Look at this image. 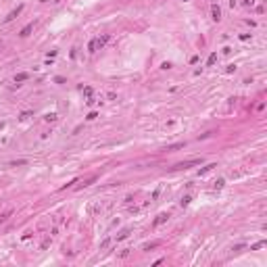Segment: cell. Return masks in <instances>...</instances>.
Segmentation results:
<instances>
[{"label":"cell","instance_id":"cell-1","mask_svg":"<svg viewBox=\"0 0 267 267\" xmlns=\"http://www.w3.org/2000/svg\"><path fill=\"white\" fill-rule=\"evenodd\" d=\"M202 159H190V161H182V163H175L171 169H190V167H194V165H200Z\"/></svg>","mask_w":267,"mask_h":267},{"label":"cell","instance_id":"cell-2","mask_svg":"<svg viewBox=\"0 0 267 267\" xmlns=\"http://www.w3.org/2000/svg\"><path fill=\"white\" fill-rule=\"evenodd\" d=\"M21 11H23V4H19V6H17V9H15V11H11V13H9V15H6V17H4V21H6V23H9V21H13V19H17V17H19V15H21Z\"/></svg>","mask_w":267,"mask_h":267},{"label":"cell","instance_id":"cell-3","mask_svg":"<svg viewBox=\"0 0 267 267\" xmlns=\"http://www.w3.org/2000/svg\"><path fill=\"white\" fill-rule=\"evenodd\" d=\"M211 17H213V21H219L221 19V9H219V4H211Z\"/></svg>","mask_w":267,"mask_h":267},{"label":"cell","instance_id":"cell-4","mask_svg":"<svg viewBox=\"0 0 267 267\" xmlns=\"http://www.w3.org/2000/svg\"><path fill=\"white\" fill-rule=\"evenodd\" d=\"M167 219H169V215H167V213H161V215H157V219L152 221V228H159V225H161V223H165Z\"/></svg>","mask_w":267,"mask_h":267},{"label":"cell","instance_id":"cell-5","mask_svg":"<svg viewBox=\"0 0 267 267\" xmlns=\"http://www.w3.org/2000/svg\"><path fill=\"white\" fill-rule=\"evenodd\" d=\"M94 42H96V50H98V48H102L106 44V42H109V35H100V38H96V40H94Z\"/></svg>","mask_w":267,"mask_h":267},{"label":"cell","instance_id":"cell-6","mask_svg":"<svg viewBox=\"0 0 267 267\" xmlns=\"http://www.w3.org/2000/svg\"><path fill=\"white\" fill-rule=\"evenodd\" d=\"M32 29H34V25H32V23H27L23 29H21V34H19V35H21V38H27V35L32 34Z\"/></svg>","mask_w":267,"mask_h":267},{"label":"cell","instance_id":"cell-7","mask_svg":"<svg viewBox=\"0 0 267 267\" xmlns=\"http://www.w3.org/2000/svg\"><path fill=\"white\" fill-rule=\"evenodd\" d=\"M27 77H29V75H27V73H23V71H21V73H17V75H15V83H21V81H25V80H27Z\"/></svg>","mask_w":267,"mask_h":267},{"label":"cell","instance_id":"cell-8","mask_svg":"<svg viewBox=\"0 0 267 267\" xmlns=\"http://www.w3.org/2000/svg\"><path fill=\"white\" fill-rule=\"evenodd\" d=\"M213 167H217V165H215V163H211V165H207V167H202V169L198 171V175H205V173H209V171L213 169Z\"/></svg>","mask_w":267,"mask_h":267},{"label":"cell","instance_id":"cell-9","mask_svg":"<svg viewBox=\"0 0 267 267\" xmlns=\"http://www.w3.org/2000/svg\"><path fill=\"white\" fill-rule=\"evenodd\" d=\"M186 146V142H180V144H169L167 146V150H177V148H184Z\"/></svg>","mask_w":267,"mask_h":267},{"label":"cell","instance_id":"cell-10","mask_svg":"<svg viewBox=\"0 0 267 267\" xmlns=\"http://www.w3.org/2000/svg\"><path fill=\"white\" fill-rule=\"evenodd\" d=\"M265 240H259V242H255L253 244V246H250V250H259V248H263V246H265Z\"/></svg>","mask_w":267,"mask_h":267},{"label":"cell","instance_id":"cell-11","mask_svg":"<svg viewBox=\"0 0 267 267\" xmlns=\"http://www.w3.org/2000/svg\"><path fill=\"white\" fill-rule=\"evenodd\" d=\"M215 61H217V52H211V57H209V61H207V65H209V67H213V65H215Z\"/></svg>","mask_w":267,"mask_h":267},{"label":"cell","instance_id":"cell-12","mask_svg":"<svg viewBox=\"0 0 267 267\" xmlns=\"http://www.w3.org/2000/svg\"><path fill=\"white\" fill-rule=\"evenodd\" d=\"M128 236H129V230H123V232H119V234H117V240H125Z\"/></svg>","mask_w":267,"mask_h":267},{"label":"cell","instance_id":"cell-13","mask_svg":"<svg viewBox=\"0 0 267 267\" xmlns=\"http://www.w3.org/2000/svg\"><path fill=\"white\" fill-rule=\"evenodd\" d=\"M159 240H157V242H150V244H144V250H152V248H157V246H159Z\"/></svg>","mask_w":267,"mask_h":267},{"label":"cell","instance_id":"cell-14","mask_svg":"<svg viewBox=\"0 0 267 267\" xmlns=\"http://www.w3.org/2000/svg\"><path fill=\"white\" fill-rule=\"evenodd\" d=\"M9 217H11V211H6V213H2V215H0V223H4V221L9 219Z\"/></svg>","mask_w":267,"mask_h":267},{"label":"cell","instance_id":"cell-15","mask_svg":"<svg viewBox=\"0 0 267 267\" xmlns=\"http://www.w3.org/2000/svg\"><path fill=\"white\" fill-rule=\"evenodd\" d=\"M11 165L13 167H19V165H27V161H25V159H19V161H13Z\"/></svg>","mask_w":267,"mask_h":267},{"label":"cell","instance_id":"cell-16","mask_svg":"<svg viewBox=\"0 0 267 267\" xmlns=\"http://www.w3.org/2000/svg\"><path fill=\"white\" fill-rule=\"evenodd\" d=\"M223 186H225V180H223V177H219V180L215 182V188H223Z\"/></svg>","mask_w":267,"mask_h":267},{"label":"cell","instance_id":"cell-17","mask_svg":"<svg viewBox=\"0 0 267 267\" xmlns=\"http://www.w3.org/2000/svg\"><path fill=\"white\" fill-rule=\"evenodd\" d=\"M44 119H46V121H57V115H54V113H48Z\"/></svg>","mask_w":267,"mask_h":267},{"label":"cell","instance_id":"cell-18","mask_svg":"<svg viewBox=\"0 0 267 267\" xmlns=\"http://www.w3.org/2000/svg\"><path fill=\"white\" fill-rule=\"evenodd\" d=\"M88 50H90V52H96V42H90V44H88Z\"/></svg>","mask_w":267,"mask_h":267},{"label":"cell","instance_id":"cell-19","mask_svg":"<svg viewBox=\"0 0 267 267\" xmlns=\"http://www.w3.org/2000/svg\"><path fill=\"white\" fill-rule=\"evenodd\" d=\"M190 200H192L190 196H184V198H182V207H186V205H190Z\"/></svg>","mask_w":267,"mask_h":267},{"label":"cell","instance_id":"cell-20","mask_svg":"<svg viewBox=\"0 0 267 267\" xmlns=\"http://www.w3.org/2000/svg\"><path fill=\"white\" fill-rule=\"evenodd\" d=\"M96 117H98V115H96V113H94V111H92V113H88V117H86V119H88V121H94Z\"/></svg>","mask_w":267,"mask_h":267},{"label":"cell","instance_id":"cell-21","mask_svg":"<svg viewBox=\"0 0 267 267\" xmlns=\"http://www.w3.org/2000/svg\"><path fill=\"white\" fill-rule=\"evenodd\" d=\"M242 248H244V244H236L232 250H234V253H238V250H242Z\"/></svg>","mask_w":267,"mask_h":267},{"label":"cell","instance_id":"cell-22","mask_svg":"<svg viewBox=\"0 0 267 267\" xmlns=\"http://www.w3.org/2000/svg\"><path fill=\"white\" fill-rule=\"evenodd\" d=\"M83 94H86V96L90 98V96H92V88H83Z\"/></svg>","mask_w":267,"mask_h":267},{"label":"cell","instance_id":"cell-23","mask_svg":"<svg viewBox=\"0 0 267 267\" xmlns=\"http://www.w3.org/2000/svg\"><path fill=\"white\" fill-rule=\"evenodd\" d=\"M109 244H111V240H109V238H106V240H102V244H100V248H106V246H109Z\"/></svg>","mask_w":267,"mask_h":267},{"label":"cell","instance_id":"cell-24","mask_svg":"<svg viewBox=\"0 0 267 267\" xmlns=\"http://www.w3.org/2000/svg\"><path fill=\"white\" fill-rule=\"evenodd\" d=\"M248 38H250V35H248V34H240V40H242V42H246Z\"/></svg>","mask_w":267,"mask_h":267},{"label":"cell","instance_id":"cell-25","mask_svg":"<svg viewBox=\"0 0 267 267\" xmlns=\"http://www.w3.org/2000/svg\"><path fill=\"white\" fill-rule=\"evenodd\" d=\"M27 117H32V113H29V111H25V113H21V119H27Z\"/></svg>","mask_w":267,"mask_h":267},{"label":"cell","instance_id":"cell-26","mask_svg":"<svg viewBox=\"0 0 267 267\" xmlns=\"http://www.w3.org/2000/svg\"><path fill=\"white\" fill-rule=\"evenodd\" d=\"M0 129H4V123H2V121H0Z\"/></svg>","mask_w":267,"mask_h":267}]
</instances>
